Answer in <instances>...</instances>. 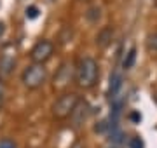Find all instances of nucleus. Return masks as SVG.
I'll list each match as a JSON object with an SVG mask.
<instances>
[{
  "label": "nucleus",
  "mask_w": 157,
  "mask_h": 148,
  "mask_svg": "<svg viewBox=\"0 0 157 148\" xmlns=\"http://www.w3.org/2000/svg\"><path fill=\"white\" fill-rule=\"evenodd\" d=\"M122 87V75L119 73V72H115V73L112 75V79H110V96H117L119 89Z\"/></svg>",
  "instance_id": "9d476101"
},
{
  "label": "nucleus",
  "mask_w": 157,
  "mask_h": 148,
  "mask_svg": "<svg viewBox=\"0 0 157 148\" xmlns=\"http://www.w3.org/2000/svg\"><path fill=\"white\" fill-rule=\"evenodd\" d=\"M45 80H47V68L44 65L32 63V65H28L26 68L23 70V73H21L23 86L26 89H30V91L40 89L45 84Z\"/></svg>",
  "instance_id": "7ed1b4c3"
},
{
  "label": "nucleus",
  "mask_w": 157,
  "mask_h": 148,
  "mask_svg": "<svg viewBox=\"0 0 157 148\" xmlns=\"http://www.w3.org/2000/svg\"><path fill=\"white\" fill-rule=\"evenodd\" d=\"M113 39V30L110 28V26H107V28H103L98 33V37H96V46H100V47H107L110 42H112Z\"/></svg>",
  "instance_id": "6e6552de"
},
{
  "label": "nucleus",
  "mask_w": 157,
  "mask_h": 148,
  "mask_svg": "<svg viewBox=\"0 0 157 148\" xmlns=\"http://www.w3.org/2000/svg\"><path fill=\"white\" fill-rule=\"evenodd\" d=\"M4 33H6V23L0 21V37H4Z\"/></svg>",
  "instance_id": "a211bd4d"
},
{
  "label": "nucleus",
  "mask_w": 157,
  "mask_h": 148,
  "mask_svg": "<svg viewBox=\"0 0 157 148\" xmlns=\"http://www.w3.org/2000/svg\"><path fill=\"white\" fill-rule=\"evenodd\" d=\"M131 119L133 120H140V115L138 113H131Z\"/></svg>",
  "instance_id": "6ab92c4d"
},
{
  "label": "nucleus",
  "mask_w": 157,
  "mask_h": 148,
  "mask_svg": "<svg viewBox=\"0 0 157 148\" xmlns=\"http://www.w3.org/2000/svg\"><path fill=\"white\" fill-rule=\"evenodd\" d=\"M101 12H103V9H101L100 6H91L89 9L86 11V19H87L89 23L96 24L101 19Z\"/></svg>",
  "instance_id": "1a4fd4ad"
},
{
  "label": "nucleus",
  "mask_w": 157,
  "mask_h": 148,
  "mask_svg": "<svg viewBox=\"0 0 157 148\" xmlns=\"http://www.w3.org/2000/svg\"><path fill=\"white\" fill-rule=\"evenodd\" d=\"M89 113H91V106L87 101H78L77 108L73 110V113L70 115V120H72V125L73 127H80L84 124L86 120L89 119Z\"/></svg>",
  "instance_id": "0eeeda50"
},
{
  "label": "nucleus",
  "mask_w": 157,
  "mask_h": 148,
  "mask_svg": "<svg viewBox=\"0 0 157 148\" xmlns=\"http://www.w3.org/2000/svg\"><path fill=\"white\" fill-rule=\"evenodd\" d=\"M100 80V65L94 57L84 56L80 57L75 65V84L77 87L89 91L98 84Z\"/></svg>",
  "instance_id": "f257e3e1"
},
{
  "label": "nucleus",
  "mask_w": 157,
  "mask_h": 148,
  "mask_svg": "<svg viewBox=\"0 0 157 148\" xmlns=\"http://www.w3.org/2000/svg\"><path fill=\"white\" fill-rule=\"evenodd\" d=\"M52 54H54V44L47 39H42L32 47L30 59H32V63H37V65H45L52 57Z\"/></svg>",
  "instance_id": "423d86ee"
},
{
  "label": "nucleus",
  "mask_w": 157,
  "mask_h": 148,
  "mask_svg": "<svg viewBox=\"0 0 157 148\" xmlns=\"http://www.w3.org/2000/svg\"><path fill=\"white\" fill-rule=\"evenodd\" d=\"M4 103H6V86H4V80L0 79V110L4 108Z\"/></svg>",
  "instance_id": "dca6fc26"
},
{
  "label": "nucleus",
  "mask_w": 157,
  "mask_h": 148,
  "mask_svg": "<svg viewBox=\"0 0 157 148\" xmlns=\"http://www.w3.org/2000/svg\"><path fill=\"white\" fill-rule=\"evenodd\" d=\"M16 66V47L14 44H6L0 49V79L11 77Z\"/></svg>",
  "instance_id": "39448f33"
},
{
  "label": "nucleus",
  "mask_w": 157,
  "mask_h": 148,
  "mask_svg": "<svg viewBox=\"0 0 157 148\" xmlns=\"http://www.w3.org/2000/svg\"><path fill=\"white\" fill-rule=\"evenodd\" d=\"M135 61H136V47H131L128 51V54H126V57H124V61H122V68L124 70L133 68Z\"/></svg>",
  "instance_id": "9b49d317"
},
{
  "label": "nucleus",
  "mask_w": 157,
  "mask_h": 148,
  "mask_svg": "<svg viewBox=\"0 0 157 148\" xmlns=\"http://www.w3.org/2000/svg\"><path fill=\"white\" fill-rule=\"evenodd\" d=\"M68 148H86V146H84V143H82V141H78V139H77V141H73Z\"/></svg>",
  "instance_id": "f3484780"
},
{
  "label": "nucleus",
  "mask_w": 157,
  "mask_h": 148,
  "mask_svg": "<svg viewBox=\"0 0 157 148\" xmlns=\"http://www.w3.org/2000/svg\"><path fill=\"white\" fill-rule=\"evenodd\" d=\"M129 148H145V145H143V141H141V138L135 136L129 139Z\"/></svg>",
  "instance_id": "2eb2a0df"
},
{
  "label": "nucleus",
  "mask_w": 157,
  "mask_h": 148,
  "mask_svg": "<svg viewBox=\"0 0 157 148\" xmlns=\"http://www.w3.org/2000/svg\"><path fill=\"white\" fill-rule=\"evenodd\" d=\"M145 46H147V51L157 52V31H152V33L147 35V39H145Z\"/></svg>",
  "instance_id": "f8f14e48"
},
{
  "label": "nucleus",
  "mask_w": 157,
  "mask_h": 148,
  "mask_svg": "<svg viewBox=\"0 0 157 148\" xmlns=\"http://www.w3.org/2000/svg\"><path fill=\"white\" fill-rule=\"evenodd\" d=\"M78 101H80V96H78L77 92H63L61 96L54 101L52 108H51L52 119L54 120L70 119V115L73 113V110L77 108Z\"/></svg>",
  "instance_id": "f03ea898"
},
{
  "label": "nucleus",
  "mask_w": 157,
  "mask_h": 148,
  "mask_svg": "<svg viewBox=\"0 0 157 148\" xmlns=\"http://www.w3.org/2000/svg\"><path fill=\"white\" fill-rule=\"evenodd\" d=\"M25 14H26V17H28V19H37V17H39V14H40V11H39V7H37V6H30V7H26Z\"/></svg>",
  "instance_id": "ddd939ff"
},
{
  "label": "nucleus",
  "mask_w": 157,
  "mask_h": 148,
  "mask_svg": "<svg viewBox=\"0 0 157 148\" xmlns=\"http://www.w3.org/2000/svg\"><path fill=\"white\" fill-rule=\"evenodd\" d=\"M0 148H17V145L12 141L11 138H2L0 139Z\"/></svg>",
  "instance_id": "4468645a"
},
{
  "label": "nucleus",
  "mask_w": 157,
  "mask_h": 148,
  "mask_svg": "<svg viewBox=\"0 0 157 148\" xmlns=\"http://www.w3.org/2000/svg\"><path fill=\"white\" fill-rule=\"evenodd\" d=\"M72 82H75V65L70 61H63L52 77V87L56 91H65Z\"/></svg>",
  "instance_id": "20e7f679"
}]
</instances>
